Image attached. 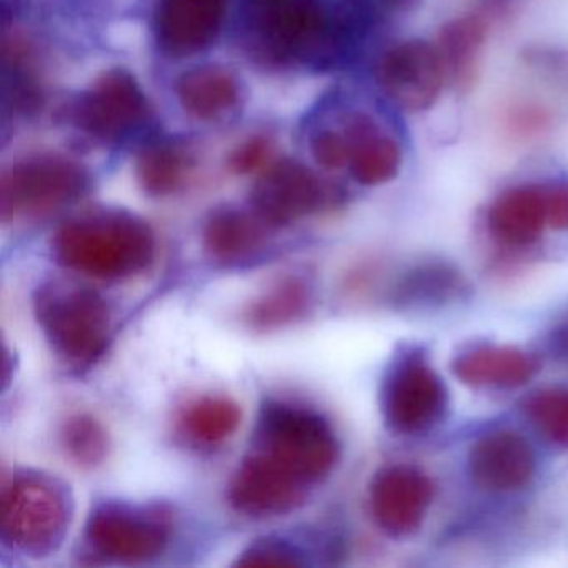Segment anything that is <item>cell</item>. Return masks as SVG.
<instances>
[{
	"label": "cell",
	"mask_w": 568,
	"mask_h": 568,
	"mask_svg": "<svg viewBox=\"0 0 568 568\" xmlns=\"http://www.w3.org/2000/svg\"><path fill=\"white\" fill-rule=\"evenodd\" d=\"M155 247L151 225L125 211H95L72 219L51 242L59 265L109 282L142 274L154 262Z\"/></svg>",
	"instance_id": "obj_1"
},
{
	"label": "cell",
	"mask_w": 568,
	"mask_h": 568,
	"mask_svg": "<svg viewBox=\"0 0 568 568\" xmlns=\"http://www.w3.org/2000/svg\"><path fill=\"white\" fill-rule=\"evenodd\" d=\"M74 520V495L55 475L19 468L0 490V538L6 547L42 558L64 544Z\"/></svg>",
	"instance_id": "obj_2"
},
{
	"label": "cell",
	"mask_w": 568,
	"mask_h": 568,
	"mask_svg": "<svg viewBox=\"0 0 568 568\" xmlns=\"http://www.w3.org/2000/svg\"><path fill=\"white\" fill-rule=\"evenodd\" d=\"M252 450L311 488L327 480L341 460V444L327 418L314 408L278 398L262 404Z\"/></svg>",
	"instance_id": "obj_3"
},
{
	"label": "cell",
	"mask_w": 568,
	"mask_h": 568,
	"mask_svg": "<svg viewBox=\"0 0 568 568\" xmlns=\"http://www.w3.org/2000/svg\"><path fill=\"white\" fill-rule=\"evenodd\" d=\"M36 321L52 351L82 371L98 364L112 341L111 305L94 288L49 281L32 295Z\"/></svg>",
	"instance_id": "obj_4"
},
{
	"label": "cell",
	"mask_w": 568,
	"mask_h": 568,
	"mask_svg": "<svg viewBox=\"0 0 568 568\" xmlns=\"http://www.w3.org/2000/svg\"><path fill=\"white\" fill-rule=\"evenodd\" d=\"M174 528L168 505L105 500L89 515L84 547L92 560L104 564H148L168 550Z\"/></svg>",
	"instance_id": "obj_5"
},
{
	"label": "cell",
	"mask_w": 568,
	"mask_h": 568,
	"mask_svg": "<svg viewBox=\"0 0 568 568\" xmlns=\"http://www.w3.org/2000/svg\"><path fill=\"white\" fill-rule=\"evenodd\" d=\"M89 187L84 169L69 159L41 155L19 162L0 181V217L9 222L44 217L79 201Z\"/></svg>",
	"instance_id": "obj_6"
},
{
	"label": "cell",
	"mask_w": 568,
	"mask_h": 568,
	"mask_svg": "<svg viewBox=\"0 0 568 568\" xmlns=\"http://www.w3.org/2000/svg\"><path fill=\"white\" fill-rule=\"evenodd\" d=\"M337 187L322 181L298 162L282 161L272 165L254 185L251 205L254 214L268 227H284L317 212L341 204Z\"/></svg>",
	"instance_id": "obj_7"
},
{
	"label": "cell",
	"mask_w": 568,
	"mask_h": 568,
	"mask_svg": "<svg viewBox=\"0 0 568 568\" xmlns=\"http://www.w3.org/2000/svg\"><path fill=\"white\" fill-rule=\"evenodd\" d=\"M381 402L392 430L415 435L434 427L444 417L447 390L424 358L405 355L388 372Z\"/></svg>",
	"instance_id": "obj_8"
},
{
	"label": "cell",
	"mask_w": 568,
	"mask_h": 568,
	"mask_svg": "<svg viewBox=\"0 0 568 568\" xmlns=\"http://www.w3.org/2000/svg\"><path fill=\"white\" fill-rule=\"evenodd\" d=\"M311 490L294 475L258 452L251 450L229 481L227 500L235 511L245 517H285L307 504Z\"/></svg>",
	"instance_id": "obj_9"
},
{
	"label": "cell",
	"mask_w": 568,
	"mask_h": 568,
	"mask_svg": "<svg viewBox=\"0 0 568 568\" xmlns=\"http://www.w3.org/2000/svg\"><path fill=\"white\" fill-rule=\"evenodd\" d=\"M437 48L408 41L390 49L378 64V82L404 111L422 112L437 102L445 82Z\"/></svg>",
	"instance_id": "obj_10"
},
{
	"label": "cell",
	"mask_w": 568,
	"mask_h": 568,
	"mask_svg": "<svg viewBox=\"0 0 568 568\" xmlns=\"http://www.w3.org/2000/svg\"><path fill=\"white\" fill-rule=\"evenodd\" d=\"M148 115V101L138 82L124 71L102 75L78 102L74 122L98 139H115L131 131Z\"/></svg>",
	"instance_id": "obj_11"
},
{
	"label": "cell",
	"mask_w": 568,
	"mask_h": 568,
	"mask_svg": "<svg viewBox=\"0 0 568 568\" xmlns=\"http://www.w3.org/2000/svg\"><path fill=\"white\" fill-rule=\"evenodd\" d=\"M434 497L427 475L410 465L382 468L371 484L372 517L388 535L402 537L420 527Z\"/></svg>",
	"instance_id": "obj_12"
},
{
	"label": "cell",
	"mask_w": 568,
	"mask_h": 568,
	"mask_svg": "<svg viewBox=\"0 0 568 568\" xmlns=\"http://www.w3.org/2000/svg\"><path fill=\"white\" fill-rule=\"evenodd\" d=\"M468 470L481 490L495 494L521 490L534 477V450L515 432H490L471 447Z\"/></svg>",
	"instance_id": "obj_13"
},
{
	"label": "cell",
	"mask_w": 568,
	"mask_h": 568,
	"mask_svg": "<svg viewBox=\"0 0 568 568\" xmlns=\"http://www.w3.org/2000/svg\"><path fill=\"white\" fill-rule=\"evenodd\" d=\"M224 14L225 0H161L155 31L162 51L184 58L209 48Z\"/></svg>",
	"instance_id": "obj_14"
},
{
	"label": "cell",
	"mask_w": 568,
	"mask_h": 568,
	"mask_svg": "<svg viewBox=\"0 0 568 568\" xmlns=\"http://www.w3.org/2000/svg\"><path fill=\"white\" fill-rule=\"evenodd\" d=\"M267 224L252 212L222 207L212 212L202 231L209 257L222 264L251 261L267 244Z\"/></svg>",
	"instance_id": "obj_15"
},
{
	"label": "cell",
	"mask_w": 568,
	"mask_h": 568,
	"mask_svg": "<svg viewBox=\"0 0 568 568\" xmlns=\"http://www.w3.org/2000/svg\"><path fill=\"white\" fill-rule=\"evenodd\" d=\"M538 364L531 355L510 347L478 345L462 352L454 372L465 384L484 388H515L527 384Z\"/></svg>",
	"instance_id": "obj_16"
},
{
	"label": "cell",
	"mask_w": 568,
	"mask_h": 568,
	"mask_svg": "<svg viewBox=\"0 0 568 568\" xmlns=\"http://www.w3.org/2000/svg\"><path fill=\"white\" fill-rule=\"evenodd\" d=\"M545 225H548L547 189L534 185L505 192L488 214L491 235L514 247L537 241Z\"/></svg>",
	"instance_id": "obj_17"
},
{
	"label": "cell",
	"mask_w": 568,
	"mask_h": 568,
	"mask_svg": "<svg viewBox=\"0 0 568 568\" xmlns=\"http://www.w3.org/2000/svg\"><path fill=\"white\" fill-rule=\"evenodd\" d=\"M261 31L274 51L294 55L321 41L325 19L307 0H262Z\"/></svg>",
	"instance_id": "obj_18"
},
{
	"label": "cell",
	"mask_w": 568,
	"mask_h": 568,
	"mask_svg": "<svg viewBox=\"0 0 568 568\" xmlns=\"http://www.w3.org/2000/svg\"><path fill=\"white\" fill-rule=\"evenodd\" d=\"M314 307V288L298 275H285L245 308L252 331L271 332L302 321Z\"/></svg>",
	"instance_id": "obj_19"
},
{
	"label": "cell",
	"mask_w": 568,
	"mask_h": 568,
	"mask_svg": "<svg viewBox=\"0 0 568 568\" xmlns=\"http://www.w3.org/2000/svg\"><path fill=\"white\" fill-rule=\"evenodd\" d=\"M345 138L348 142L347 165L358 184H385L397 175L400 168L398 145L381 134L374 124L367 121L352 122Z\"/></svg>",
	"instance_id": "obj_20"
},
{
	"label": "cell",
	"mask_w": 568,
	"mask_h": 568,
	"mask_svg": "<svg viewBox=\"0 0 568 568\" xmlns=\"http://www.w3.org/2000/svg\"><path fill=\"white\" fill-rule=\"evenodd\" d=\"M485 38L487 28L477 16H467L445 26L438 39L437 52L444 65L445 78L452 84L462 89L474 82Z\"/></svg>",
	"instance_id": "obj_21"
},
{
	"label": "cell",
	"mask_w": 568,
	"mask_h": 568,
	"mask_svg": "<svg viewBox=\"0 0 568 568\" xmlns=\"http://www.w3.org/2000/svg\"><path fill=\"white\" fill-rule=\"evenodd\" d=\"M178 95L184 111L199 121H215L239 101L234 79L217 68L195 69L182 75Z\"/></svg>",
	"instance_id": "obj_22"
},
{
	"label": "cell",
	"mask_w": 568,
	"mask_h": 568,
	"mask_svg": "<svg viewBox=\"0 0 568 568\" xmlns=\"http://www.w3.org/2000/svg\"><path fill=\"white\" fill-rule=\"evenodd\" d=\"M241 420V407L232 398L205 395L182 410L179 428L192 444L215 447L234 437Z\"/></svg>",
	"instance_id": "obj_23"
},
{
	"label": "cell",
	"mask_w": 568,
	"mask_h": 568,
	"mask_svg": "<svg viewBox=\"0 0 568 568\" xmlns=\"http://www.w3.org/2000/svg\"><path fill=\"white\" fill-rule=\"evenodd\" d=\"M62 450L81 468H95L108 460L111 437L102 422L91 414H74L65 418L59 432Z\"/></svg>",
	"instance_id": "obj_24"
},
{
	"label": "cell",
	"mask_w": 568,
	"mask_h": 568,
	"mask_svg": "<svg viewBox=\"0 0 568 568\" xmlns=\"http://www.w3.org/2000/svg\"><path fill=\"white\" fill-rule=\"evenodd\" d=\"M184 158L168 145L145 149L138 161V179L152 197L174 194L184 181Z\"/></svg>",
	"instance_id": "obj_25"
},
{
	"label": "cell",
	"mask_w": 568,
	"mask_h": 568,
	"mask_svg": "<svg viewBox=\"0 0 568 568\" xmlns=\"http://www.w3.org/2000/svg\"><path fill=\"white\" fill-rule=\"evenodd\" d=\"M527 415L548 442L568 447V388L538 392L528 400Z\"/></svg>",
	"instance_id": "obj_26"
},
{
	"label": "cell",
	"mask_w": 568,
	"mask_h": 568,
	"mask_svg": "<svg viewBox=\"0 0 568 568\" xmlns=\"http://www.w3.org/2000/svg\"><path fill=\"white\" fill-rule=\"evenodd\" d=\"M460 288V278L455 272L444 265H428L417 268L402 285L400 294L404 301L435 302L448 298Z\"/></svg>",
	"instance_id": "obj_27"
},
{
	"label": "cell",
	"mask_w": 568,
	"mask_h": 568,
	"mask_svg": "<svg viewBox=\"0 0 568 568\" xmlns=\"http://www.w3.org/2000/svg\"><path fill=\"white\" fill-rule=\"evenodd\" d=\"M304 564L301 548L278 537L255 540L237 560L241 567H301Z\"/></svg>",
	"instance_id": "obj_28"
},
{
	"label": "cell",
	"mask_w": 568,
	"mask_h": 568,
	"mask_svg": "<svg viewBox=\"0 0 568 568\" xmlns=\"http://www.w3.org/2000/svg\"><path fill=\"white\" fill-rule=\"evenodd\" d=\"M312 155L325 169H341L348 164V142L337 132H322L312 141Z\"/></svg>",
	"instance_id": "obj_29"
},
{
	"label": "cell",
	"mask_w": 568,
	"mask_h": 568,
	"mask_svg": "<svg viewBox=\"0 0 568 568\" xmlns=\"http://www.w3.org/2000/svg\"><path fill=\"white\" fill-rule=\"evenodd\" d=\"M268 152H271V149H268V142L265 139H251L231 155L229 165L235 174H248V172H254L255 169L264 164L265 159L268 158Z\"/></svg>",
	"instance_id": "obj_30"
},
{
	"label": "cell",
	"mask_w": 568,
	"mask_h": 568,
	"mask_svg": "<svg viewBox=\"0 0 568 568\" xmlns=\"http://www.w3.org/2000/svg\"><path fill=\"white\" fill-rule=\"evenodd\" d=\"M548 225L558 231L568 229V185L547 189Z\"/></svg>",
	"instance_id": "obj_31"
},
{
	"label": "cell",
	"mask_w": 568,
	"mask_h": 568,
	"mask_svg": "<svg viewBox=\"0 0 568 568\" xmlns=\"http://www.w3.org/2000/svg\"><path fill=\"white\" fill-rule=\"evenodd\" d=\"M550 347L558 358L568 364V321H565L564 324L558 325L551 332Z\"/></svg>",
	"instance_id": "obj_32"
}]
</instances>
